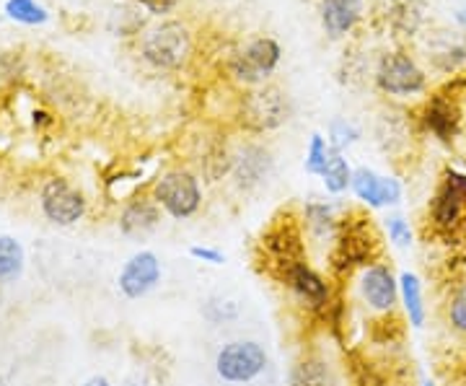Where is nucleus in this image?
I'll use <instances>...</instances> for the list:
<instances>
[{"label": "nucleus", "mask_w": 466, "mask_h": 386, "mask_svg": "<svg viewBox=\"0 0 466 386\" xmlns=\"http://www.w3.org/2000/svg\"><path fill=\"white\" fill-rule=\"evenodd\" d=\"M332 241L329 268L337 278H348L355 269H366L379 262L381 234L376 231L368 213H348L345 218H339Z\"/></svg>", "instance_id": "nucleus-1"}, {"label": "nucleus", "mask_w": 466, "mask_h": 386, "mask_svg": "<svg viewBox=\"0 0 466 386\" xmlns=\"http://www.w3.org/2000/svg\"><path fill=\"white\" fill-rule=\"evenodd\" d=\"M259 262L269 278L283 283L290 278V272L300 265H306V236L296 213L285 210L275 216L267 231L259 239Z\"/></svg>", "instance_id": "nucleus-2"}, {"label": "nucleus", "mask_w": 466, "mask_h": 386, "mask_svg": "<svg viewBox=\"0 0 466 386\" xmlns=\"http://www.w3.org/2000/svg\"><path fill=\"white\" fill-rule=\"evenodd\" d=\"M428 220L441 241H461L466 234V174L449 168L435 189Z\"/></svg>", "instance_id": "nucleus-3"}, {"label": "nucleus", "mask_w": 466, "mask_h": 386, "mask_svg": "<svg viewBox=\"0 0 466 386\" xmlns=\"http://www.w3.org/2000/svg\"><path fill=\"white\" fill-rule=\"evenodd\" d=\"M153 200L167 210L171 218L184 220L192 218L202 205V189L195 174L184 168H171L167 174L158 177L153 185Z\"/></svg>", "instance_id": "nucleus-4"}, {"label": "nucleus", "mask_w": 466, "mask_h": 386, "mask_svg": "<svg viewBox=\"0 0 466 386\" xmlns=\"http://www.w3.org/2000/svg\"><path fill=\"white\" fill-rule=\"evenodd\" d=\"M192 55V34L179 21H167L143 36V57L161 70L182 67Z\"/></svg>", "instance_id": "nucleus-5"}, {"label": "nucleus", "mask_w": 466, "mask_h": 386, "mask_svg": "<svg viewBox=\"0 0 466 386\" xmlns=\"http://www.w3.org/2000/svg\"><path fill=\"white\" fill-rule=\"evenodd\" d=\"M267 369L265 348L254 340H236L216 355V373L228 384H249Z\"/></svg>", "instance_id": "nucleus-6"}, {"label": "nucleus", "mask_w": 466, "mask_h": 386, "mask_svg": "<svg viewBox=\"0 0 466 386\" xmlns=\"http://www.w3.org/2000/svg\"><path fill=\"white\" fill-rule=\"evenodd\" d=\"M238 115H241L244 127H249L254 133H267V130H275L283 125L290 115V107H288V96L280 88L265 86V88H257L244 96Z\"/></svg>", "instance_id": "nucleus-7"}, {"label": "nucleus", "mask_w": 466, "mask_h": 386, "mask_svg": "<svg viewBox=\"0 0 466 386\" xmlns=\"http://www.w3.org/2000/svg\"><path fill=\"white\" fill-rule=\"evenodd\" d=\"M39 208L45 218L55 226H73L86 216V198L78 187H73L63 177H52L42 185Z\"/></svg>", "instance_id": "nucleus-8"}, {"label": "nucleus", "mask_w": 466, "mask_h": 386, "mask_svg": "<svg viewBox=\"0 0 466 386\" xmlns=\"http://www.w3.org/2000/svg\"><path fill=\"white\" fill-rule=\"evenodd\" d=\"M376 81L381 86V91L391 94V96H412V94H422L428 78L422 73V67L417 66L415 60L404 52H391L383 55L379 70H376Z\"/></svg>", "instance_id": "nucleus-9"}, {"label": "nucleus", "mask_w": 466, "mask_h": 386, "mask_svg": "<svg viewBox=\"0 0 466 386\" xmlns=\"http://www.w3.org/2000/svg\"><path fill=\"white\" fill-rule=\"evenodd\" d=\"M280 63V47L275 39H254L231 60V73L244 84H262Z\"/></svg>", "instance_id": "nucleus-10"}, {"label": "nucleus", "mask_w": 466, "mask_h": 386, "mask_svg": "<svg viewBox=\"0 0 466 386\" xmlns=\"http://www.w3.org/2000/svg\"><path fill=\"white\" fill-rule=\"evenodd\" d=\"M422 122L441 143H453L461 133V125H464V109L453 94L441 91V94H433L425 104Z\"/></svg>", "instance_id": "nucleus-11"}, {"label": "nucleus", "mask_w": 466, "mask_h": 386, "mask_svg": "<svg viewBox=\"0 0 466 386\" xmlns=\"http://www.w3.org/2000/svg\"><path fill=\"white\" fill-rule=\"evenodd\" d=\"M360 296L373 311L394 314V309L400 303V278H394L389 265L376 262L363 269V275H360Z\"/></svg>", "instance_id": "nucleus-12"}, {"label": "nucleus", "mask_w": 466, "mask_h": 386, "mask_svg": "<svg viewBox=\"0 0 466 386\" xmlns=\"http://www.w3.org/2000/svg\"><path fill=\"white\" fill-rule=\"evenodd\" d=\"M161 280V262L153 252H137L133 254L125 268L119 269V278H116V286H119V293L125 299H143L148 296L153 288L158 286Z\"/></svg>", "instance_id": "nucleus-13"}, {"label": "nucleus", "mask_w": 466, "mask_h": 386, "mask_svg": "<svg viewBox=\"0 0 466 386\" xmlns=\"http://www.w3.org/2000/svg\"><path fill=\"white\" fill-rule=\"evenodd\" d=\"M352 192L358 195V200H363L368 208L379 210L389 208L401 200V185L394 177H381L373 168H355L352 171Z\"/></svg>", "instance_id": "nucleus-14"}, {"label": "nucleus", "mask_w": 466, "mask_h": 386, "mask_svg": "<svg viewBox=\"0 0 466 386\" xmlns=\"http://www.w3.org/2000/svg\"><path fill=\"white\" fill-rule=\"evenodd\" d=\"M285 286L290 288L293 296H296L303 306H309L314 314H319L327 303L332 301V288H329V283H327L309 262L293 269L290 278L285 280Z\"/></svg>", "instance_id": "nucleus-15"}, {"label": "nucleus", "mask_w": 466, "mask_h": 386, "mask_svg": "<svg viewBox=\"0 0 466 386\" xmlns=\"http://www.w3.org/2000/svg\"><path fill=\"white\" fill-rule=\"evenodd\" d=\"M161 226V205L153 198H135L119 213V231L127 239H146Z\"/></svg>", "instance_id": "nucleus-16"}, {"label": "nucleus", "mask_w": 466, "mask_h": 386, "mask_svg": "<svg viewBox=\"0 0 466 386\" xmlns=\"http://www.w3.org/2000/svg\"><path fill=\"white\" fill-rule=\"evenodd\" d=\"M272 168V158L265 148L259 146H247L244 151L236 156L233 161V177H236V185L241 189H254L257 185H262Z\"/></svg>", "instance_id": "nucleus-17"}, {"label": "nucleus", "mask_w": 466, "mask_h": 386, "mask_svg": "<svg viewBox=\"0 0 466 386\" xmlns=\"http://www.w3.org/2000/svg\"><path fill=\"white\" fill-rule=\"evenodd\" d=\"M363 16V0H321V24L332 36L348 34Z\"/></svg>", "instance_id": "nucleus-18"}, {"label": "nucleus", "mask_w": 466, "mask_h": 386, "mask_svg": "<svg viewBox=\"0 0 466 386\" xmlns=\"http://www.w3.org/2000/svg\"><path fill=\"white\" fill-rule=\"evenodd\" d=\"M400 299L410 327H415V330L425 327L428 309H425V296H422V280L415 272H401L400 275Z\"/></svg>", "instance_id": "nucleus-19"}, {"label": "nucleus", "mask_w": 466, "mask_h": 386, "mask_svg": "<svg viewBox=\"0 0 466 386\" xmlns=\"http://www.w3.org/2000/svg\"><path fill=\"white\" fill-rule=\"evenodd\" d=\"M26 254L21 241L14 236H0V283H16L24 275Z\"/></svg>", "instance_id": "nucleus-20"}, {"label": "nucleus", "mask_w": 466, "mask_h": 386, "mask_svg": "<svg viewBox=\"0 0 466 386\" xmlns=\"http://www.w3.org/2000/svg\"><path fill=\"white\" fill-rule=\"evenodd\" d=\"M290 386H337V381L321 358H303L290 373Z\"/></svg>", "instance_id": "nucleus-21"}, {"label": "nucleus", "mask_w": 466, "mask_h": 386, "mask_svg": "<svg viewBox=\"0 0 466 386\" xmlns=\"http://www.w3.org/2000/svg\"><path fill=\"white\" fill-rule=\"evenodd\" d=\"M303 223L317 239H327V236L334 239L339 218L334 216L332 205H327V202H309L306 210H303Z\"/></svg>", "instance_id": "nucleus-22"}, {"label": "nucleus", "mask_w": 466, "mask_h": 386, "mask_svg": "<svg viewBox=\"0 0 466 386\" xmlns=\"http://www.w3.org/2000/svg\"><path fill=\"white\" fill-rule=\"evenodd\" d=\"M321 182L327 187V192H332V195H342V192L352 185V168H350L348 161L342 158V153H329L327 167L321 171Z\"/></svg>", "instance_id": "nucleus-23"}, {"label": "nucleus", "mask_w": 466, "mask_h": 386, "mask_svg": "<svg viewBox=\"0 0 466 386\" xmlns=\"http://www.w3.org/2000/svg\"><path fill=\"white\" fill-rule=\"evenodd\" d=\"M5 14L18 24H29V26L45 24L50 18L47 8L39 5L36 0H5Z\"/></svg>", "instance_id": "nucleus-24"}, {"label": "nucleus", "mask_w": 466, "mask_h": 386, "mask_svg": "<svg viewBox=\"0 0 466 386\" xmlns=\"http://www.w3.org/2000/svg\"><path fill=\"white\" fill-rule=\"evenodd\" d=\"M449 324L451 330L466 335V280L453 288L449 299Z\"/></svg>", "instance_id": "nucleus-25"}, {"label": "nucleus", "mask_w": 466, "mask_h": 386, "mask_svg": "<svg viewBox=\"0 0 466 386\" xmlns=\"http://www.w3.org/2000/svg\"><path fill=\"white\" fill-rule=\"evenodd\" d=\"M329 143H332V151H345L348 146H352L358 137H360V130L352 125V122H348V119H334L332 127H329Z\"/></svg>", "instance_id": "nucleus-26"}, {"label": "nucleus", "mask_w": 466, "mask_h": 386, "mask_svg": "<svg viewBox=\"0 0 466 386\" xmlns=\"http://www.w3.org/2000/svg\"><path fill=\"white\" fill-rule=\"evenodd\" d=\"M329 153H332V148H327L324 137H321V135H314V137H311V146H309V153H306V171L321 177V171L327 167Z\"/></svg>", "instance_id": "nucleus-27"}, {"label": "nucleus", "mask_w": 466, "mask_h": 386, "mask_svg": "<svg viewBox=\"0 0 466 386\" xmlns=\"http://www.w3.org/2000/svg\"><path fill=\"white\" fill-rule=\"evenodd\" d=\"M386 234H389V241H391L394 247H410L412 239H415L412 226L401 218V216H389V218H386Z\"/></svg>", "instance_id": "nucleus-28"}, {"label": "nucleus", "mask_w": 466, "mask_h": 386, "mask_svg": "<svg viewBox=\"0 0 466 386\" xmlns=\"http://www.w3.org/2000/svg\"><path fill=\"white\" fill-rule=\"evenodd\" d=\"M205 317L213 321V324L231 321L238 317V306L233 301H223V299H210V301L205 303Z\"/></svg>", "instance_id": "nucleus-29"}, {"label": "nucleus", "mask_w": 466, "mask_h": 386, "mask_svg": "<svg viewBox=\"0 0 466 386\" xmlns=\"http://www.w3.org/2000/svg\"><path fill=\"white\" fill-rule=\"evenodd\" d=\"M189 257H195L200 262H208V265H223L226 262V254L220 252V249H213V247H192Z\"/></svg>", "instance_id": "nucleus-30"}, {"label": "nucleus", "mask_w": 466, "mask_h": 386, "mask_svg": "<svg viewBox=\"0 0 466 386\" xmlns=\"http://www.w3.org/2000/svg\"><path fill=\"white\" fill-rule=\"evenodd\" d=\"M140 5H146L150 14H156V16H161V14H168L171 8H177V3L179 0H137Z\"/></svg>", "instance_id": "nucleus-31"}, {"label": "nucleus", "mask_w": 466, "mask_h": 386, "mask_svg": "<svg viewBox=\"0 0 466 386\" xmlns=\"http://www.w3.org/2000/svg\"><path fill=\"white\" fill-rule=\"evenodd\" d=\"M122 386H148V379L146 376H130L122 381Z\"/></svg>", "instance_id": "nucleus-32"}, {"label": "nucleus", "mask_w": 466, "mask_h": 386, "mask_svg": "<svg viewBox=\"0 0 466 386\" xmlns=\"http://www.w3.org/2000/svg\"><path fill=\"white\" fill-rule=\"evenodd\" d=\"M84 386H112V384H109V379H106V376H91Z\"/></svg>", "instance_id": "nucleus-33"}, {"label": "nucleus", "mask_w": 466, "mask_h": 386, "mask_svg": "<svg viewBox=\"0 0 466 386\" xmlns=\"http://www.w3.org/2000/svg\"><path fill=\"white\" fill-rule=\"evenodd\" d=\"M422 386H435V384L431 381V379H425V381H422Z\"/></svg>", "instance_id": "nucleus-34"}, {"label": "nucleus", "mask_w": 466, "mask_h": 386, "mask_svg": "<svg viewBox=\"0 0 466 386\" xmlns=\"http://www.w3.org/2000/svg\"><path fill=\"white\" fill-rule=\"evenodd\" d=\"M0 386H5V381H3V379H0Z\"/></svg>", "instance_id": "nucleus-35"}]
</instances>
